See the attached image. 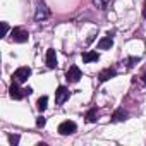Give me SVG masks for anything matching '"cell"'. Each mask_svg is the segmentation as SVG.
<instances>
[{
    "label": "cell",
    "mask_w": 146,
    "mask_h": 146,
    "mask_svg": "<svg viewBox=\"0 0 146 146\" xmlns=\"http://www.w3.org/2000/svg\"><path fill=\"white\" fill-rule=\"evenodd\" d=\"M29 76H31V69H29V67H19V69L14 72V74H12V81L23 84V83L28 81Z\"/></svg>",
    "instance_id": "obj_1"
},
{
    "label": "cell",
    "mask_w": 146,
    "mask_h": 146,
    "mask_svg": "<svg viewBox=\"0 0 146 146\" xmlns=\"http://www.w3.org/2000/svg\"><path fill=\"white\" fill-rule=\"evenodd\" d=\"M48 17H50V9H48L43 2H40L38 7H36V12H35V21H36V23H43V21L48 19Z\"/></svg>",
    "instance_id": "obj_2"
},
{
    "label": "cell",
    "mask_w": 146,
    "mask_h": 146,
    "mask_svg": "<svg viewBox=\"0 0 146 146\" xmlns=\"http://www.w3.org/2000/svg\"><path fill=\"white\" fill-rule=\"evenodd\" d=\"M76 131H78V125H76V122H72V120H65V122H62L58 125V134H62V136L74 134Z\"/></svg>",
    "instance_id": "obj_3"
},
{
    "label": "cell",
    "mask_w": 146,
    "mask_h": 146,
    "mask_svg": "<svg viewBox=\"0 0 146 146\" xmlns=\"http://www.w3.org/2000/svg\"><path fill=\"white\" fill-rule=\"evenodd\" d=\"M19 83H16V81H12V86L9 88V95H11V98H14V100H23L26 95H28V88H24V90H21L19 86H17Z\"/></svg>",
    "instance_id": "obj_4"
},
{
    "label": "cell",
    "mask_w": 146,
    "mask_h": 146,
    "mask_svg": "<svg viewBox=\"0 0 146 146\" xmlns=\"http://www.w3.org/2000/svg\"><path fill=\"white\" fill-rule=\"evenodd\" d=\"M65 79L67 83H78L81 79V69L78 65H70L69 70L65 72Z\"/></svg>",
    "instance_id": "obj_5"
},
{
    "label": "cell",
    "mask_w": 146,
    "mask_h": 146,
    "mask_svg": "<svg viewBox=\"0 0 146 146\" xmlns=\"http://www.w3.org/2000/svg\"><path fill=\"white\" fill-rule=\"evenodd\" d=\"M11 38H12L16 43H26L28 38H29V35H28V31H24V29H21V28H14V29L11 31Z\"/></svg>",
    "instance_id": "obj_6"
},
{
    "label": "cell",
    "mask_w": 146,
    "mask_h": 146,
    "mask_svg": "<svg viewBox=\"0 0 146 146\" xmlns=\"http://www.w3.org/2000/svg\"><path fill=\"white\" fill-rule=\"evenodd\" d=\"M69 96H70L69 90H67L65 86H58L57 91H55V103H57V105H64V103L69 100Z\"/></svg>",
    "instance_id": "obj_7"
},
{
    "label": "cell",
    "mask_w": 146,
    "mask_h": 146,
    "mask_svg": "<svg viewBox=\"0 0 146 146\" xmlns=\"http://www.w3.org/2000/svg\"><path fill=\"white\" fill-rule=\"evenodd\" d=\"M115 76H117V70L113 67H108V69H103L98 74V79H100V83H105V81H108V79H112Z\"/></svg>",
    "instance_id": "obj_8"
},
{
    "label": "cell",
    "mask_w": 146,
    "mask_h": 146,
    "mask_svg": "<svg viewBox=\"0 0 146 146\" xmlns=\"http://www.w3.org/2000/svg\"><path fill=\"white\" fill-rule=\"evenodd\" d=\"M46 65L50 69H55L57 67V55H55V50L53 48L46 50Z\"/></svg>",
    "instance_id": "obj_9"
},
{
    "label": "cell",
    "mask_w": 146,
    "mask_h": 146,
    "mask_svg": "<svg viewBox=\"0 0 146 146\" xmlns=\"http://www.w3.org/2000/svg\"><path fill=\"white\" fill-rule=\"evenodd\" d=\"M113 46V40H112V36L108 35L107 38H102L100 41H98V48L100 50H110Z\"/></svg>",
    "instance_id": "obj_10"
},
{
    "label": "cell",
    "mask_w": 146,
    "mask_h": 146,
    "mask_svg": "<svg viewBox=\"0 0 146 146\" xmlns=\"http://www.w3.org/2000/svg\"><path fill=\"white\" fill-rule=\"evenodd\" d=\"M127 119V112L124 110V108H117L115 112H113V115H112V120L113 122H122V120H125Z\"/></svg>",
    "instance_id": "obj_11"
},
{
    "label": "cell",
    "mask_w": 146,
    "mask_h": 146,
    "mask_svg": "<svg viewBox=\"0 0 146 146\" xmlns=\"http://www.w3.org/2000/svg\"><path fill=\"white\" fill-rule=\"evenodd\" d=\"M98 58H100V55H98L96 52H84V53H83V62H86V64L96 62Z\"/></svg>",
    "instance_id": "obj_12"
},
{
    "label": "cell",
    "mask_w": 146,
    "mask_h": 146,
    "mask_svg": "<svg viewBox=\"0 0 146 146\" xmlns=\"http://www.w3.org/2000/svg\"><path fill=\"white\" fill-rule=\"evenodd\" d=\"M46 103H48V98H46V96H41V98L38 100V103H36V108H38L40 112H45L46 107H48Z\"/></svg>",
    "instance_id": "obj_13"
},
{
    "label": "cell",
    "mask_w": 146,
    "mask_h": 146,
    "mask_svg": "<svg viewBox=\"0 0 146 146\" xmlns=\"http://www.w3.org/2000/svg\"><path fill=\"white\" fill-rule=\"evenodd\" d=\"M93 4L96 5V9L105 11V9L108 7V4H110V0H93Z\"/></svg>",
    "instance_id": "obj_14"
},
{
    "label": "cell",
    "mask_w": 146,
    "mask_h": 146,
    "mask_svg": "<svg viewBox=\"0 0 146 146\" xmlns=\"http://www.w3.org/2000/svg\"><path fill=\"white\" fill-rule=\"evenodd\" d=\"M137 62H141V58H139V57H131V58H127V60H125V67H127V69H131V67H134Z\"/></svg>",
    "instance_id": "obj_15"
},
{
    "label": "cell",
    "mask_w": 146,
    "mask_h": 146,
    "mask_svg": "<svg viewBox=\"0 0 146 146\" xmlns=\"http://www.w3.org/2000/svg\"><path fill=\"white\" fill-rule=\"evenodd\" d=\"M95 120H96V108H91L86 113V122H95Z\"/></svg>",
    "instance_id": "obj_16"
},
{
    "label": "cell",
    "mask_w": 146,
    "mask_h": 146,
    "mask_svg": "<svg viewBox=\"0 0 146 146\" xmlns=\"http://www.w3.org/2000/svg\"><path fill=\"white\" fill-rule=\"evenodd\" d=\"M19 139H21V137H19L17 134H9V143H11L12 146H16V144L19 143Z\"/></svg>",
    "instance_id": "obj_17"
},
{
    "label": "cell",
    "mask_w": 146,
    "mask_h": 146,
    "mask_svg": "<svg viewBox=\"0 0 146 146\" xmlns=\"http://www.w3.org/2000/svg\"><path fill=\"white\" fill-rule=\"evenodd\" d=\"M45 124H46V119H45L43 115H40V117L36 119V125H38V127H45Z\"/></svg>",
    "instance_id": "obj_18"
},
{
    "label": "cell",
    "mask_w": 146,
    "mask_h": 146,
    "mask_svg": "<svg viewBox=\"0 0 146 146\" xmlns=\"http://www.w3.org/2000/svg\"><path fill=\"white\" fill-rule=\"evenodd\" d=\"M2 29H4V36H7V33H9V26H7V23H2Z\"/></svg>",
    "instance_id": "obj_19"
},
{
    "label": "cell",
    "mask_w": 146,
    "mask_h": 146,
    "mask_svg": "<svg viewBox=\"0 0 146 146\" xmlns=\"http://www.w3.org/2000/svg\"><path fill=\"white\" fill-rule=\"evenodd\" d=\"M143 16H144V19H146V0H144V5H143Z\"/></svg>",
    "instance_id": "obj_20"
},
{
    "label": "cell",
    "mask_w": 146,
    "mask_h": 146,
    "mask_svg": "<svg viewBox=\"0 0 146 146\" xmlns=\"http://www.w3.org/2000/svg\"><path fill=\"white\" fill-rule=\"evenodd\" d=\"M141 79H143V83L146 84V72H144V74H143V78H141Z\"/></svg>",
    "instance_id": "obj_21"
}]
</instances>
